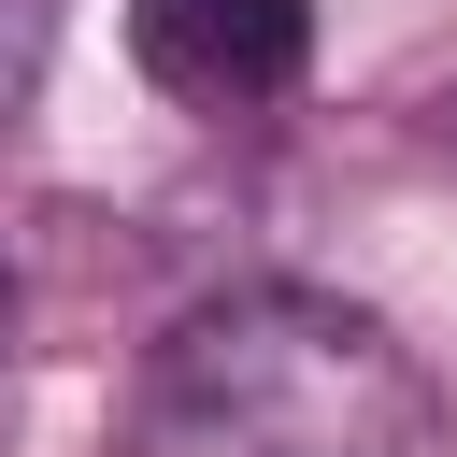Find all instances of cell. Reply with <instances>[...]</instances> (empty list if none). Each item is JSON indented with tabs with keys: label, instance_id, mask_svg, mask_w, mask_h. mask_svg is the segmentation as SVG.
<instances>
[{
	"label": "cell",
	"instance_id": "cell-1",
	"mask_svg": "<svg viewBox=\"0 0 457 457\" xmlns=\"http://www.w3.org/2000/svg\"><path fill=\"white\" fill-rule=\"evenodd\" d=\"M143 457H443V400L386 314L228 286L143 357Z\"/></svg>",
	"mask_w": 457,
	"mask_h": 457
},
{
	"label": "cell",
	"instance_id": "cell-2",
	"mask_svg": "<svg viewBox=\"0 0 457 457\" xmlns=\"http://www.w3.org/2000/svg\"><path fill=\"white\" fill-rule=\"evenodd\" d=\"M129 43L171 100L200 114H243V100H286L300 57H314V0H129Z\"/></svg>",
	"mask_w": 457,
	"mask_h": 457
},
{
	"label": "cell",
	"instance_id": "cell-3",
	"mask_svg": "<svg viewBox=\"0 0 457 457\" xmlns=\"http://www.w3.org/2000/svg\"><path fill=\"white\" fill-rule=\"evenodd\" d=\"M43 57H57V0H0V129L29 114V86H43Z\"/></svg>",
	"mask_w": 457,
	"mask_h": 457
},
{
	"label": "cell",
	"instance_id": "cell-4",
	"mask_svg": "<svg viewBox=\"0 0 457 457\" xmlns=\"http://www.w3.org/2000/svg\"><path fill=\"white\" fill-rule=\"evenodd\" d=\"M0 314H14V271H0Z\"/></svg>",
	"mask_w": 457,
	"mask_h": 457
}]
</instances>
